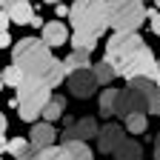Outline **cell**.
Returning a JSON list of instances; mask_svg holds the SVG:
<instances>
[{"label":"cell","mask_w":160,"mask_h":160,"mask_svg":"<svg viewBox=\"0 0 160 160\" xmlns=\"http://www.w3.org/2000/svg\"><path fill=\"white\" fill-rule=\"evenodd\" d=\"M37 157L40 160H69V154H66V149L63 146H46V149H37Z\"/></svg>","instance_id":"7402d4cb"},{"label":"cell","mask_w":160,"mask_h":160,"mask_svg":"<svg viewBox=\"0 0 160 160\" xmlns=\"http://www.w3.org/2000/svg\"><path fill=\"white\" fill-rule=\"evenodd\" d=\"M17 112H20V120L26 123H34V120L43 114L46 103L52 100V89L46 83H37V80H29L23 77V83L17 86Z\"/></svg>","instance_id":"3957f363"},{"label":"cell","mask_w":160,"mask_h":160,"mask_svg":"<svg viewBox=\"0 0 160 160\" xmlns=\"http://www.w3.org/2000/svg\"><path fill=\"white\" fill-rule=\"evenodd\" d=\"M46 3H49V6H57V3H60V0H46Z\"/></svg>","instance_id":"8d00e7d4"},{"label":"cell","mask_w":160,"mask_h":160,"mask_svg":"<svg viewBox=\"0 0 160 160\" xmlns=\"http://www.w3.org/2000/svg\"><path fill=\"white\" fill-rule=\"evenodd\" d=\"M6 146H9V140H6L3 134H0V154H3V152H6Z\"/></svg>","instance_id":"e575fe53"},{"label":"cell","mask_w":160,"mask_h":160,"mask_svg":"<svg viewBox=\"0 0 160 160\" xmlns=\"http://www.w3.org/2000/svg\"><path fill=\"white\" fill-rule=\"evenodd\" d=\"M120 77H126V80H134V77H146V80H157V74H160V69H157V57L152 54V49L149 46H143V49H137L123 66H120V72H117Z\"/></svg>","instance_id":"52a82bcc"},{"label":"cell","mask_w":160,"mask_h":160,"mask_svg":"<svg viewBox=\"0 0 160 160\" xmlns=\"http://www.w3.org/2000/svg\"><path fill=\"white\" fill-rule=\"evenodd\" d=\"M0 74H3V83H6V86H12V89H17L20 83H23V72H20L14 63H12V66H6Z\"/></svg>","instance_id":"603a6c76"},{"label":"cell","mask_w":160,"mask_h":160,"mask_svg":"<svg viewBox=\"0 0 160 160\" xmlns=\"http://www.w3.org/2000/svg\"><path fill=\"white\" fill-rule=\"evenodd\" d=\"M6 129H9V120H6V114H0V134H6Z\"/></svg>","instance_id":"d6a6232c"},{"label":"cell","mask_w":160,"mask_h":160,"mask_svg":"<svg viewBox=\"0 0 160 160\" xmlns=\"http://www.w3.org/2000/svg\"><path fill=\"white\" fill-rule=\"evenodd\" d=\"M97 40H100V37H94V34L74 32V34H72V46H74L77 52H89V54H92V49L97 46Z\"/></svg>","instance_id":"44dd1931"},{"label":"cell","mask_w":160,"mask_h":160,"mask_svg":"<svg viewBox=\"0 0 160 160\" xmlns=\"http://www.w3.org/2000/svg\"><path fill=\"white\" fill-rule=\"evenodd\" d=\"M97 106H100V114H103V117H114V106H117V89L106 86L103 92H100Z\"/></svg>","instance_id":"e0dca14e"},{"label":"cell","mask_w":160,"mask_h":160,"mask_svg":"<svg viewBox=\"0 0 160 160\" xmlns=\"http://www.w3.org/2000/svg\"><path fill=\"white\" fill-rule=\"evenodd\" d=\"M14 3H17V0H0V9L6 12V9H9V6H14Z\"/></svg>","instance_id":"836d02e7"},{"label":"cell","mask_w":160,"mask_h":160,"mask_svg":"<svg viewBox=\"0 0 160 160\" xmlns=\"http://www.w3.org/2000/svg\"><path fill=\"white\" fill-rule=\"evenodd\" d=\"M112 154H114V160H143V146H140V140L126 137Z\"/></svg>","instance_id":"5bb4252c"},{"label":"cell","mask_w":160,"mask_h":160,"mask_svg":"<svg viewBox=\"0 0 160 160\" xmlns=\"http://www.w3.org/2000/svg\"><path fill=\"white\" fill-rule=\"evenodd\" d=\"M63 109H66V97L63 94H54L49 103H46V109H43V120H46V123L60 120V117H63Z\"/></svg>","instance_id":"2e32d148"},{"label":"cell","mask_w":160,"mask_h":160,"mask_svg":"<svg viewBox=\"0 0 160 160\" xmlns=\"http://www.w3.org/2000/svg\"><path fill=\"white\" fill-rule=\"evenodd\" d=\"M123 140H126V129L123 126L106 123V126H100V132H97V149L103 152V154H112Z\"/></svg>","instance_id":"9c48e42d"},{"label":"cell","mask_w":160,"mask_h":160,"mask_svg":"<svg viewBox=\"0 0 160 160\" xmlns=\"http://www.w3.org/2000/svg\"><path fill=\"white\" fill-rule=\"evenodd\" d=\"M14 160H40V157H37V149H32V146H29L23 154H20V157H14Z\"/></svg>","instance_id":"4316f807"},{"label":"cell","mask_w":160,"mask_h":160,"mask_svg":"<svg viewBox=\"0 0 160 160\" xmlns=\"http://www.w3.org/2000/svg\"><path fill=\"white\" fill-rule=\"evenodd\" d=\"M29 26H34V29H43V26H46V20H43V17H40V14H34Z\"/></svg>","instance_id":"4dcf8cb0"},{"label":"cell","mask_w":160,"mask_h":160,"mask_svg":"<svg viewBox=\"0 0 160 160\" xmlns=\"http://www.w3.org/2000/svg\"><path fill=\"white\" fill-rule=\"evenodd\" d=\"M146 114H157V117H160V89L149 97V109H146Z\"/></svg>","instance_id":"484cf974"},{"label":"cell","mask_w":160,"mask_h":160,"mask_svg":"<svg viewBox=\"0 0 160 160\" xmlns=\"http://www.w3.org/2000/svg\"><path fill=\"white\" fill-rule=\"evenodd\" d=\"M123 120H126V132H132V134H143L149 129V114L146 112H134V114H129Z\"/></svg>","instance_id":"d6986e66"},{"label":"cell","mask_w":160,"mask_h":160,"mask_svg":"<svg viewBox=\"0 0 160 160\" xmlns=\"http://www.w3.org/2000/svg\"><path fill=\"white\" fill-rule=\"evenodd\" d=\"M63 149H66L69 160H94L92 149L86 146V140H63Z\"/></svg>","instance_id":"9a60e30c"},{"label":"cell","mask_w":160,"mask_h":160,"mask_svg":"<svg viewBox=\"0 0 160 160\" xmlns=\"http://www.w3.org/2000/svg\"><path fill=\"white\" fill-rule=\"evenodd\" d=\"M29 146H32V143H29L26 137H12V140H9V146H6V152H9L12 157H20Z\"/></svg>","instance_id":"cb8c5ba5"},{"label":"cell","mask_w":160,"mask_h":160,"mask_svg":"<svg viewBox=\"0 0 160 160\" xmlns=\"http://www.w3.org/2000/svg\"><path fill=\"white\" fill-rule=\"evenodd\" d=\"M54 12H57V20H60V17H66V14H69V6H66V3H57Z\"/></svg>","instance_id":"f546056e"},{"label":"cell","mask_w":160,"mask_h":160,"mask_svg":"<svg viewBox=\"0 0 160 160\" xmlns=\"http://www.w3.org/2000/svg\"><path fill=\"white\" fill-rule=\"evenodd\" d=\"M143 46L146 43H143V37H140L137 32H114L106 40V57L103 60H106L114 72H120V66H123L137 49H143Z\"/></svg>","instance_id":"8992f818"},{"label":"cell","mask_w":160,"mask_h":160,"mask_svg":"<svg viewBox=\"0 0 160 160\" xmlns=\"http://www.w3.org/2000/svg\"><path fill=\"white\" fill-rule=\"evenodd\" d=\"M100 126L94 117H83V120H74V126H69L63 132V140H89V137H97Z\"/></svg>","instance_id":"30bf717a"},{"label":"cell","mask_w":160,"mask_h":160,"mask_svg":"<svg viewBox=\"0 0 160 160\" xmlns=\"http://www.w3.org/2000/svg\"><path fill=\"white\" fill-rule=\"evenodd\" d=\"M157 92L154 80L146 77H134L129 80V86L123 92H117V106H114V117H129L134 112H146L149 109V97Z\"/></svg>","instance_id":"277c9868"},{"label":"cell","mask_w":160,"mask_h":160,"mask_svg":"<svg viewBox=\"0 0 160 160\" xmlns=\"http://www.w3.org/2000/svg\"><path fill=\"white\" fill-rule=\"evenodd\" d=\"M106 12L114 32H137L146 20L143 0H106Z\"/></svg>","instance_id":"5b68a950"},{"label":"cell","mask_w":160,"mask_h":160,"mask_svg":"<svg viewBox=\"0 0 160 160\" xmlns=\"http://www.w3.org/2000/svg\"><path fill=\"white\" fill-rule=\"evenodd\" d=\"M12 63L23 72V77L46 83L49 89H57L66 80V66L57 60L52 49L43 43V37H23L12 49Z\"/></svg>","instance_id":"6da1fadb"},{"label":"cell","mask_w":160,"mask_h":160,"mask_svg":"<svg viewBox=\"0 0 160 160\" xmlns=\"http://www.w3.org/2000/svg\"><path fill=\"white\" fill-rule=\"evenodd\" d=\"M6 46H12V34L9 32H0V49H6Z\"/></svg>","instance_id":"f1b7e54d"},{"label":"cell","mask_w":160,"mask_h":160,"mask_svg":"<svg viewBox=\"0 0 160 160\" xmlns=\"http://www.w3.org/2000/svg\"><path fill=\"white\" fill-rule=\"evenodd\" d=\"M57 140V132H54V126L52 123H34L32 126V132H29V143H32V149H46V146H52Z\"/></svg>","instance_id":"8fae6325"},{"label":"cell","mask_w":160,"mask_h":160,"mask_svg":"<svg viewBox=\"0 0 160 160\" xmlns=\"http://www.w3.org/2000/svg\"><path fill=\"white\" fill-rule=\"evenodd\" d=\"M154 3H157V9H160V0H154Z\"/></svg>","instance_id":"f35d334b"},{"label":"cell","mask_w":160,"mask_h":160,"mask_svg":"<svg viewBox=\"0 0 160 160\" xmlns=\"http://www.w3.org/2000/svg\"><path fill=\"white\" fill-rule=\"evenodd\" d=\"M154 160H160V132L154 134Z\"/></svg>","instance_id":"1f68e13d"},{"label":"cell","mask_w":160,"mask_h":160,"mask_svg":"<svg viewBox=\"0 0 160 160\" xmlns=\"http://www.w3.org/2000/svg\"><path fill=\"white\" fill-rule=\"evenodd\" d=\"M92 72H94V80H97V86H109L112 80L117 77V72L106 63V60H100V63H94L92 66Z\"/></svg>","instance_id":"ffe728a7"},{"label":"cell","mask_w":160,"mask_h":160,"mask_svg":"<svg viewBox=\"0 0 160 160\" xmlns=\"http://www.w3.org/2000/svg\"><path fill=\"white\" fill-rule=\"evenodd\" d=\"M157 69H160V60H157ZM154 86L160 89V74H157V80H154Z\"/></svg>","instance_id":"d590c367"},{"label":"cell","mask_w":160,"mask_h":160,"mask_svg":"<svg viewBox=\"0 0 160 160\" xmlns=\"http://www.w3.org/2000/svg\"><path fill=\"white\" fill-rule=\"evenodd\" d=\"M63 66H66V74H69V72H74V69H89V66H92L89 52H77V49H72V52H69V57L63 60Z\"/></svg>","instance_id":"ac0fdd59"},{"label":"cell","mask_w":160,"mask_h":160,"mask_svg":"<svg viewBox=\"0 0 160 160\" xmlns=\"http://www.w3.org/2000/svg\"><path fill=\"white\" fill-rule=\"evenodd\" d=\"M3 86H6V83H3V74H0V89H3Z\"/></svg>","instance_id":"74e56055"},{"label":"cell","mask_w":160,"mask_h":160,"mask_svg":"<svg viewBox=\"0 0 160 160\" xmlns=\"http://www.w3.org/2000/svg\"><path fill=\"white\" fill-rule=\"evenodd\" d=\"M6 14H9L12 23H17V26H29V23H32V17H34V9H32L29 0H17L14 6L6 9Z\"/></svg>","instance_id":"4fadbf2b"},{"label":"cell","mask_w":160,"mask_h":160,"mask_svg":"<svg viewBox=\"0 0 160 160\" xmlns=\"http://www.w3.org/2000/svg\"><path fill=\"white\" fill-rule=\"evenodd\" d=\"M146 20H149V29L160 37V9H152V12L146 9Z\"/></svg>","instance_id":"d4e9b609"},{"label":"cell","mask_w":160,"mask_h":160,"mask_svg":"<svg viewBox=\"0 0 160 160\" xmlns=\"http://www.w3.org/2000/svg\"><path fill=\"white\" fill-rule=\"evenodd\" d=\"M40 32H43V43H46L49 49L63 46L66 40H69V29H66V23H60V20H49Z\"/></svg>","instance_id":"7c38bea8"},{"label":"cell","mask_w":160,"mask_h":160,"mask_svg":"<svg viewBox=\"0 0 160 160\" xmlns=\"http://www.w3.org/2000/svg\"><path fill=\"white\" fill-rule=\"evenodd\" d=\"M9 26H12V20H9V14L0 9V32H9Z\"/></svg>","instance_id":"83f0119b"},{"label":"cell","mask_w":160,"mask_h":160,"mask_svg":"<svg viewBox=\"0 0 160 160\" xmlns=\"http://www.w3.org/2000/svg\"><path fill=\"white\" fill-rule=\"evenodd\" d=\"M69 20L74 32H86V34H106L109 29V12H106V0H74L69 6Z\"/></svg>","instance_id":"7a4b0ae2"},{"label":"cell","mask_w":160,"mask_h":160,"mask_svg":"<svg viewBox=\"0 0 160 160\" xmlns=\"http://www.w3.org/2000/svg\"><path fill=\"white\" fill-rule=\"evenodd\" d=\"M69 92L77 100H89L97 92V80H94L92 66L89 69H74V72H69Z\"/></svg>","instance_id":"ba28073f"}]
</instances>
